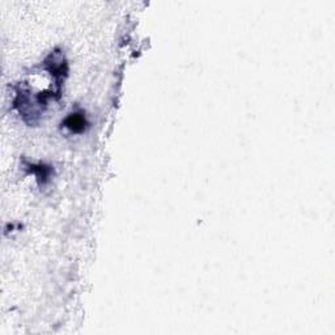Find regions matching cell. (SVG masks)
I'll use <instances>...</instances> for the list:
<instances>
[{
  "mask_svg": "<svg viewBox=\"0 0 335 335\" xmlns=\"http://www.w3.org/2000/svg\"><path fill=\"white\" fill-rule=\"evenodd\" d=\"M64 126L67 127L68 130H71L72 132H83L86 126L85 116L83 113H72L66 118L64 121Z\"/></svg>",
  "mask_w": 335,
  "mask_h": 335,
  "instance_id": "obj_1",
  "label": "cell"
},
{
  "mask_svg": "<svg viewBox=\"0 0 335 335\" xmlns=\"http://www.w3.org/2000/svg\"><path fill=\"white\" fill-rule=\"evenodd\" d=\"M30 171H33L34 174H37L38 181H42V183H46L50 179L51 174V168L45 167V165H29Z\"/></svg>",
  "mask_w": 335,
  "mask_h": 335,
  "instance_id": "obj_2",
  "label": "cell"
}]
</instances>
